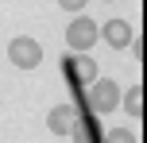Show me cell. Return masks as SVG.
Here are the masks:
<instances>
[{
    "mask_svg": "<svg viewBox=\"0 0 147 143\" xmlns=\"http://www.w3.org/2000/svg\"><path fill=\"white\" fill-rule=\"evenodd\" d=\"M8 62H12L16 70H39L43 66V43H35V39L20 35L8 43Z\"/></svg>",
    "mask_w": 147,
    "mask_h": 143,
    "instance_id": "obj_1",
    "label": "cell"
},
{
    "mask_svg": "<svg viewBox=\"0 0 147 143\" xmlns=\"http://www.w3.org/2000/svg\"><path fill=\"white\" fill-rule=\"evenodd\" d=\"M85 105L93 108V112H112V108L120 105V85L112 81V77H105V81H93V85H89Z\"/></svg>",
    "mask_w": 147,
    "mask_h": 143,
    "instance_id": "obj_2",
    "label": "cell"
},
{
    "mask_svg": "<svg viewBox=\"0 0 147 143\" xmlns=\"http://www.w3.org/2000/svg\"><path fill=\"white\" fill-rule=\"evenodd\" d=\"M97 39H101V27H97L89 15H78V19L66 27V43L74 46V50H81V54H85L89 46H97Z\"/></svg>",
    "mask_w": 147,
    "mask_h": 143,
    "instance_id": "obj_3",
    "label": "cell"
},
{
    "mask_svg": "<svg viewBox=\"0 0 147 143\" xmlns=\"http://www.w3.org/2000/svg\"><path fill=\"white\" fill-rule=\"evenodd\" d=\"M74 124H78V112H74V105H54L51 112H47V128L54 132V136H70Z\"/></svg>",
    "mask_w": 147,
    "mask_h": 143,
    "instance_id": "obj_4",
    "label": "cell"
},
{
    "mask_svg": "<svg viewBox=\"0 0 147 143\" xmlns=\"http://www.w3.org/2000/svg\"><path fill=\"white\" fill-rule=\"evenodd\" d=\"M101 35H105L109 46L124 50V46H132V23H128V19H109V23L101 27Z\"/></svg>",
    "mask_w": 147,
    "mask_h": 143,
    "instance_id": "obj_5",
    "label": "cell"
},
{
    "mask_svg": "<svg viewBox=\"0 0 147 143\" xmlns=\"http://www.w3.org/2000/svg\"><path fill=\"white\" fill-rule=\"evenodd\" d=\"M70 77H74V81H85V85H93V77H97V62L89 58V54H78V58L70 62Z\"/></svg>",
    "mask_w": 147,
    "mask_h": 143,
    "instance_id": "obj_6",
    "label": "cell"
},
{
    "mask_svg": "<svg viewBox=\"0 0 147 143\" xmlns=\"http://www.w3.org/2000/svg\"><path fill=\"white\" fill-rule=\"evenodd\" d=\"M124 108H128V116H136V120L143 116V85H140V81H136L132 89H128V97H124Z\"/></svg>",
    "mask_w": 147,
    "mask_h": 143,
    "instance_id": "obj_7",
    "label": "cell"
},
{
    "mask_svg": "<svg viewBox=\"0 0 147 143\" xmlns=\"http://www.w3.org/2000/svg\"><path fill=\"white\" fill-rule=\"evenodd\" d=\"M109 143H140V139H136L128 128H112V132H109Z\"/></svg>",
    "mask_w": 147,
    "mask_h": 143,
    "instance_id": "obj_8",
    "label": "cell"
},
{
    "mask_svg": "<svg viewBox=\"0 0 147 143\" xmlns=\"http://www.w3.org/2000/svg\"><path fill=\"white\" fill-rule=\"evenodd\" d=\"M58 8H62V12H81L85 0H58Z\"/></svg>",
    "mask_w": 147,
    "mask_h": 143,
    "instance_id": "obj_9",
    "label": "cell"
}]
</instances>
